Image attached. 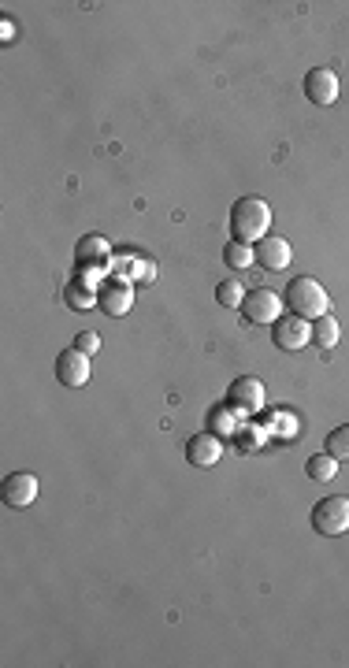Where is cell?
Returning <instances> with one entry per match:
<instances>
[{"instance_id": "ac0fdd59", "label": "cell", "mask_w": 349, "mask_h": 668, "mask_svg": "<svg viewBox=\"0 0 349 668\" xmlns=\"http://www.w3.org/2000/svg\"><path fill=\"white\" fill-rule=\"evenodd\" d=\"M74 349H82V353H86V357H93V353L101 349V338H97L93 331H82L79 338H74Z\"/></svg>"}, {"instance_id": "8992f818", "label": "cell", "mask_w": 349, "mask_h": 668, "mask_svg": "<svg viewBox=\"0 0 349 668\" xmlns=\"http://www.w3.org/2000/svg\"><path fill=\"white\" fill-rule=\"evenodd\" d=\"M56 379L67 386V390H79V386H86L90 382V357L82 349H63L60 357H56Z\"/></svg>"}, {"instance_id": "9a60e30c", "label": "cell", "mask_w": 349, "mask_h": 668, "mask_svg": "<svg viewBox=\"0 0 349 668\" xmlns=\"http://www.w3.org/2000/svg\"><path fill=\"white\" fill-rule=\"evenodd\" d=\"M101 308L108 312V316H123V312L131 308V290L127 286H108L101 294Z\"/></svg>"}, {"instance_id": "5b68a950", "label": "cell", "mask_w": 349, "mask_h": 668, "mask_svg": "<svg viewBox=\"0 0 349 668\" xmlns=\"http://www.w3.org/2000/svg\"><path fill=\"white\" fill-rule=\"evenodd\" d=\"M242 316H246V324H276L279 316H283V305H279V294H271V290H253V294H246V301H242Z\"/></svg>"}, {"instance_id": "9c48e42d", "label": "cell", "mask_w": 349, "mask_h": 668, "mask_svg": "<svg viewBox=\"0 0 349 668\" xmlns=\"http://www.w3.org/2000/svg\"><path fill=\"white\" fill-rule=\"evenodd\" d=\"M0 490H5V501L12 508H26L37 498V476H30V471H12V476L0 483Z\"/></svg>"}, {"instance_id": "ffe728a7", "label": "cell", "mask_w": 349, "mask_h": 668, "mask_svg": "<svg viewBox=\"0 0 349 668\" xmlns=\"http://www.w3.org/2000/svg\"><path fill=\"white\" fill-rule=\"evenodd\" d=\"M82 246H86V253H90V257H101V253H104V242H101V238H86Z\"/></svg>"}, {"instance_id": "6da1fadb", "label": "cell", "mask_w": 349, "mask_h": 668, "mask_svg": "<svg viewBox=\"0 0 349 668\" xmlns=\"http://www.w3.org/2000/svg\"><path fill=\"white\" fill-rule=\"evenodd\" d=\"M267 227H271V208L267 201L260 198H238L230 205V234H235V242H260L267 238Z\"/></svg>"}, {"instance_id": "2e32d148", "label": "cell", "mask_w": 349, "mask_h": 668, "mask_svg": "<svg viewBox=\"0 0 349 668\" xmlns=\"http://www.w3.org/2000/svg\"><path fill=\"white\" fill-rule=\"evenodd\" d=\"M327 453H331L334 460H349V423L334 427L331 435H327Z\"/></svg>"}, {"instance_id": "30bf717a", "label": "cell", "mask_w": 349, "mask_h": 668, "mask_svg": "<svg viewBox=\"0 0 349 668\" xmlns=\"http://www.w3.org/2000/svg\"><path fill=\"white\" fill-rule=\"evenodd\" d=\"M230 405L235 409H242V412H257L260 405H264V382L260 379H253V375H242V379H235L230 382Z\"/></svg>"}, {"instance_id": "52a82bcc", "label": "cell", "mask_w": 349, "mask_h": 668, "mask_svg": "<svg viewBox=\"0 0 349 668\" xmlns=\"http://www.w3.org/2000/svg\"><path fill=\"white\" fill-rule=\"evenodd\" d=\"M305 97L313 104H334L338 101V74L331 67H313L305 74Z\"/></svg>"}, {"instance_id": "5bb4252c", "label": "cell", "mask_w": 349, "mask_h": 668, "mask_svg": "<svg viewBox=\"0 0 349 668\" xmlns=\"http://www.w3.org/2000/svg\"><path fill=\"white\" fill-rule=\"evenodd\" d=\"M313 342L320 345V349H334L338 345V320L331 316H320V320H313Z\"/></svg>"}, {"instance_id": "7a4b0ae2", "label": "cell", "mask_w": 349, "mask_h": 668, "mask_svg": "<svg viewBox=\"0 0 349 668\" xmlns=\"http://www.w3.org/2000/svg\"><path fill=\"white\" fill-rule=\"evenodd\" d=\"M286 301H290V312H294V316H301V320H320V316H327V312H331L327 290L316 279H308V275H297V279H290Z\"/></svg>"}, {"instance_id": "3957f363", "label": "cell", "mask_w": 349, "mask_h": 668, "mask_svg": "<svg viewBox=\"0 0 349 668\" xmlns=\"http://www.w3.org/2000/svg\"><path fill=\"white\" fill-rule=\"evenodd\" d=\"M313 531L324 538H338L349 531V498L331 494L313 505Z\"/></svg>"}, {"instance_id": "8fae6325", "label": "cell", "mask_w": 349, "mask_h": 668, "mask_svg": "<svg viewBox=\"0 0 349 668\" xmlns=\"http://www.w3.org/2000/svg\"><path fill=\"white\" fill-rule=\"evenodd\" d=\"M219 457H223V446H219V439H212V435H193V439L186 442V460H189L193 468H212Z\"/></svg>"}, {"instance_id": "277c9868", "label": "cell", "mask_w": 349, "mask_h": 668, "mask_svg": "<svg viewBox=\"0 0 349 668\" xmlns=\"http://www.w3.org/2000/svg\"><path fill=\"white\" fill-rule=\"evenodd\" d=\"M271 342H276L283 353H297L305 349L308 342H313V324L301 320V316H279L276 324H271Z\"/></svg>"}, {"instance_id": "4fadbf2b", "label": "cell", "mask_w": 349, "mask_h": 668, "mask_svg": "<svg viewBox=\"0 0 349 668\" xmlns=\"http://www.w3.org/2000/svg\"><path fill=\"white\" fill-rule=\"evenodd\" d=\"M223 260H227V267L246 271V267L257 264V249L246 246V242H227V246H223Z\"/></svg>"}, {"instance_id": "ba28073f", "label": "cell", "mask_w": 349, "mask_h": 668, "mask_svg": "<svg viewBox=\"0 0 349 668\" xmlns=\"http://www.w3.org/2000/svg\"><path fill=\"white\" fill-rule=\"evenodd\" d=\"M290 257H294V249H290L286 238H276V234H267V238L257 242V264H260L264 271H286V267H290Z\"/></svg>"}, {"instance_id": "d6986e66", "label": "cell", "mask_w": 349, "mask_h": 668, "mask_svg": "<svg viewBox=\"0 0 349 668\" xmlns=\"http://www.w3.org/2000/svg\"><path fill=\"white\" fill-rule=\"evenodd\" d=\"M67 301H71V308H74V312L90 308V294H86V290H67Z\"/></svg>"}, {"instance_id": "e0dca14e", "label": "cell", "mask_w": 349, "mask_h": 668, "mask_svg": "<svg viewBox=\"0 0 349 668\" xmlns=\"http://www.w3.org/2000/svg\"><path fill=\"white\" fill-rule=\"evenodd\" d=\"M216 301H219L223 308H242L246 294H242V286H238L235 279H223V283L216 286Z\"/></svg>"}, {"instance_id": "7c38bea8", "label": "cell", "mask_w": 349, "mask_h": 668, "mask_svg": "<svg viewBox=\"0 0 349 668\" xmlns=\"http://www.w3.org/2000/svg\"><path fill=\"white\" fill-rule=\"evenodd\" d=\"M305 476L313 479V483H331V479L338 476V460H334L331 453H316V457H308Z\"/></svg>"}]
</instances>
